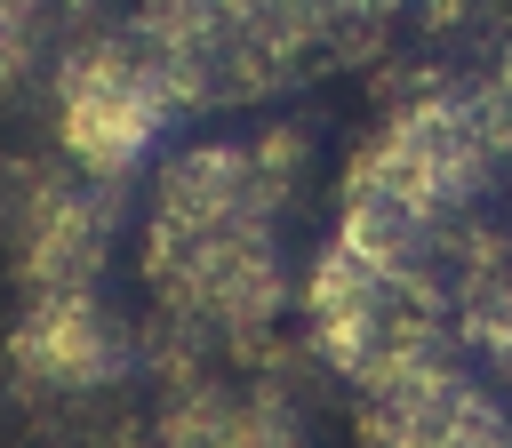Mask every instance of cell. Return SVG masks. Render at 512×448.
I'll use <instances>...</instances> for the list:
<instances>
[{
    "label": "cell",
    "instance_id": "1",
    "mask_svg": "<svg viewBox=\"0 0 512 448\" xmlns=\"http://www.w3.org/2000/svg\"><path fill=\"white\" fill-rule=\"evenodd\" d=\"M304 128L208 136L152 176L144 280L168 320L208 344H256L288 312V216L304 192Z\"/></svg>",
    "mask_w": 512,
    "mask_h": 448
},
{
    "label": "cell",
    "instance_id": "2",
    "mask_svg": "<svg viewBox=\"0 0 512 448\" xmlns=\"http://www.w3.org/2000/svg\"><path fill=\"white\" fill-rule=\"evenodd\" d=\"M48 96H56V144L80 176L96 184H120L136 176L160 136L184 120L176 88H168V64L152 56V40L112 16V24H88L64 40L56 72H48Z\"/></svg>",
    "mask_w": 512,
    "mask_h": 448
},
{
    "label": "cell",
    "instance_id": "3",
    "mask_svg": "<svg viewBox=\"0 0 512 448\" xmlns=\"http://www.w3.org/2000/svg\"><path fill=\"white\" fill-rule=\"evenodd\" d=\"M120 240V192L80 176L72 160L8 168V264L24 296H88L104 288V256Z\"/></svg>",
    "mask_w": 512,
    "mask_h": 448
},
{
    "label": "cell",
    "instance_id": "4",
    "mask_svg": "<svg viewBox=\"0 0 512 448\" xmlns=\"http://www.w3.org/2000/svg\"><path fill=\"white\" fill-rule=\"evenodd\" d=\"M8 368L56 400H88L128 384L136 368V328L104 304V288L88 296H24L16 328H8Z\"/></svg>",
    "mask_w": 512,
    "mask_h": 448
},
{
    "label": "cell",
    "instance_id": "5",
    "mask_svg": "<svg viewBox=\"0 0 512 448\" xmlns=\"http://www.w3.org/2000/svg\"><path fill=\"white\" fill-rule=\"evenodd\" d=\"M360 448H512V416L464 368V352H440L368 392Z\"/></svg>",
    "mask_w": 512,
    "mask_h": 448
},
{
    "label": "cell",
    "instance_id": "6",
    "mask_svg": "<svg viewBox=\"0 0 512 448\" xmlns=\"http://www.w3.org/2000/svg\"><path fill=\"white\" fill-rule=\"evenodd\" d=\"M160 448H304V408L280 376L184 368L160 400Z\"/></svg>",
    "mask_w": 512,
    "mask_h": 448
},
{
    "label": "cell",
    "instance_id": "7",
    "mask_svg": "<svg viewBox=\"0 0 512 448\" xmlns=\"http://www.w3.org/2000/svg\"><path fill=\"white\" fill-rule=\"evenodd\" d=\"M0 240H8V168H0Z\"/></svg>",
    "mask_w": 512,
    "mask_h": 448
}]
</instances>
